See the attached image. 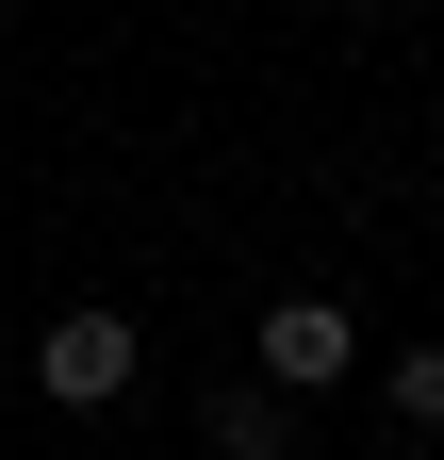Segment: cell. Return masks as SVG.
Masks as SVG:
<instances>
[{"label": "cell", "instance_id": "1", "mask_svg": "<svg viewBox=\"0 0 444 460\" xmlns=\"http://www.w3.org/2000/svg\"><path fill=\"white\" fill-rule=\"evenodd\" d=\"M346 362H362V313L346 296H280L263 313V394H329Z\"/></svg>", "mask_w": 444, "mask_h": 460}, {"label": "cell", "instance_id": "2", "mask_svg": "<svg viewBox=\"0 0 444 460\" xmlns=\"http://www.w3.org/2000/svg\"><path fill=\"white\" fill-rule=\"evenodd\" d=\"M33 378H49V411H116V394H132V329L116 313H49Z\"/></svg>", "mask_w": 444, "mask_h": 460}, {"label": "cell", "instance_id": "4", "mask_svg": "<svg viewBox=\"0 0 444 460\" xmlns=\"http://www.w3.org/2000/svg\"><path fill=\"white\" fill-rule=\"evenodd\" d=\"M395 428H444V345H412V362H395Z\"/></svg>", "mask_w": 444, "mask_h": 460}, {"label": "cell", "instance_id": "3", "mask_svg": "<svg viewBox=\"0 0 444 460\" xmlns=\"http://www.w3.org/2000/svg\"><path fill=\"white\" fill-rule=\"evenodd\" d=\"M214 460H297V394H263V378H231V394H214Z\"/></svg>", "mask_w": 444, "mask_h": 460}]
</instances>
